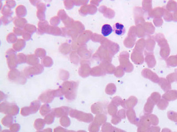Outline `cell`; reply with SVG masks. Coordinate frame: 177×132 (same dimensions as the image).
Masks as SVG:
<instances>
[{
  "instance_id": "1",
  "label": "cell",
  "mask_w": 177,
  "mask_h": 132,
  "mask_svg": "<svg viewBox=\"0 0 177 132\" xmlns=\"http://www.w3.org/2000/svg\"><path fill=\"white\" fill-rule=\"evenodd\" d=\"M78 83L74 82H65L59 88L63 95H65L67 100H74L76 97V90L78 88Z\"/></svg>"
},
{
  "instance_id": "2",
  "label": "cell",
  "mask_w": 177,
  "mask_h": 132,
  "mask_svg": "<svg viewBox=\"0 0 177 132\" xmlns=\"http://www.w3.org/2000/svg\"><path fill=\"white\" fill-rule=\"evenodd\" d=\"M63 95L62 91L60 88L57 90H49L42 93L40 97L39 100L44 103H50L54 97H62Z\"/></svg>"
},
{
  "instance_id": "3",
  "label": "cell",
  "mask_w": 177,
  "mask_h": 132,
  "mask_svg": "<svg viewBox=\"0 0 177 132\" xmlns=\"http://www.w3.org/2000/svg\"><path fill=\"white\" fill-rule=\"evenodd\" d=\"M1 112L4 114L16 116L19 113V107L17 105L10 104L7 103H2L1 104Z\"/></svg>"
},
{
  "instance_id": "4",
  "label": "cell",
  "mask_w": 177,
  "mask_h": 132,
  "mask_svg": "<svg viewBox=\"0 0 177 132\" xmlns=\"http://www.w3.org/2000/svg\"><path fill=\"white\" fill-rule=\"evenodd\" d=\"M69 115L72 118H76L80 121L89 123L93 120V116L91 114H85L76 110H70Z\"/></svg>"
},
{
  "instance_id": "5",
  "label": "cell",
  "mask_w": 177,
  "mask_h": 132,
  "mask_svg": "<svg viewBox=\"0 0 177 132\" xmlns=\"http://www.w3.org/2000/svg\"><path fill=\"white\" fill-rule=\"evenodd\" d=\"M40 107V101H34L31 104L29 107H24L22 108L21 114L23 116H27L30 114L36 113Z\"/></svg>"
},
{
  "instance_id": "6",
  "label": "cell",
  "mask_w": 177,
  "mask_h": 132,
  "mask_svg": "<svg viewBox=\"0 0 177 132\" xmlns=\"http://www.w3.org/2000/svg\"><path fill=\"white\" fill-rule=\"evenodd\" d=\"M8 79L13 82L24 84L26 82L25 76L17 69H12L8 73Z\"/></svg>"
},
{
  "instance_id": "7",
  "label": "cell",
  "mask_w": 177,
  "mask_h": 132,
  "mask_svg": "<svg viewBox=\"0 0 177 132\" xmlns=\"http://www.w3.org/2000/svg\"><path fill=\"white\" fill-rule=\"evenodd\" d=\"M24 73L26 77H31L33 75H38L43 71V67L41 64L34 66V67H29L25 68Z\"/></svg>"
},
{
  "instance_id": "8",
  "label": "cell",
  "mask_w": 177,
  "mask_h": 132,
  "mask_svg": "<svg viewBox=\"0 0 177 132\" xmlns=\"http://www.w3.org/2000/svg\"><path fill=\"white\" fill-rule=\"evenodd\" d=\"M53 111L55 115V117H62L63 116H67L70 112L69 107L65 106L56 108L53 110Z\"/></svg>"
},
{
  "instance_id": "9",
  "label": "cell",
  "mask_w": 177,
  "mask_h": 132,
  "mask_svg": "<svg viewBox=\"0 0 177 132\" xmlns=\"http://www.w3.org/2000/svg\"><path fill=\"white\" fill-rule=\"evenodd\" d=\"M113 30L115 32L116 35L119 36L122 35L126 32V29L124 25L119 23L114 24L113 27Z\"/></svg>"
},
{
  "instance_id": "10",
  "label": "cell",
  "mask_w": 177,
  "mask_h": 132,
  "mask_svg": "<svg viewBox=\"0 0 177 132\" xmlns=\"http://www.w3.org/2000/svg\"><path fill=\"white\" fill-rule=\"evenodd\" d=\"M113 32V28L109 24H105L102 27L101 33L104 36L110 35Z\"/></svg>"
},
{
  "instance_id": "11",
  "label": "cell",
  "mask_w": 177,
  "mask_h": 132,
  "mask_svg": "<svg viewBox=\"0 0 177 132\" xmlns=\"http://www.w3.org/2000/svg\"><path fill=\"white\" fill-rule=\"evenodd\" d=\"M45 124H46V122L44 119L41 118H38L34 122V127L38 131H40L42 129H43L45 126Z\"/></svg>"
},
{
  "instance_id": "12",
  "label": "cell",
  "mask_w": 177,
  "mask_h": 132,
  "mask_svg": "<svg viewBox=\"0 0 177 132\" xmlns=\"http://www.w3.org/2000/svg\"><path fill=\"white\" fill-rule=\"evenodd\" d=\"M13 122V118L12 117V116L10 115H7L5 117H4L3 119H2V123L4 126L6 127H9L12 125Z\"/></svg>"
},
{
  "instance_id": "13",
  "label": "cell",
  "mask_w": 177,
  "mask_h": 132,
  "mask_svg": "<svg viewBox=\"0 0 177 132\" xmlns=\"http://www.w3.org/2000/svg\"><path fill=\"white\" fill-rule=\"evenodd\" d=\"M55 117V115L54 114L53 111H51L49 114H48L47 116H45L44 120L47 125H51L52 123H53Z\"/></svg>"
},
{
  "instance_id": "14",
  "label": "cell",
  "mask_w": 177,
  "mask_h": 132,
  "mask_svg": "<svg viewBox=\"0 0 177 132\" xmlns=\"http://www.w3.org/2000/svg\"><path fill=\"white\" fill-rule=\"evenodd\" d=\"M51 108L48 104H44L42 105L40 109V113L43 116H46L51 112Z\"/></svg>"
},
{
  "instance_id": "15",
  "label": "cell",
  "mask_w": 177,
  "mask_h": 132,
  "mask_svg": "<svg viewBox=\"0 0 177 132\" xmlns=\"http://www.w3.org/2000/svg\"><path fill=\"white\" fill-rule=\"evenodd\" d=\"M25 46V41L22 39H18V41L16 43L15 45L13 46L14 47V49L17 51H19Z\"/></svg>"
},
{
  "instance_id": "16",
  "label": "cell",
  "mask_w": 177,
  "mask_h": 132,
  "mask_svg": "<svg viewBox=\"0 0 177 132\" xmlns=\"http://www.w3.org/2000/svg\"><path fill=\"white\" fill-rule=\"evenodd\" d=\"M60 123L63 127L67 128L70 125L71 121L67 116H63L60 119Z\"/></svg>"
},
{
  "instance_id": "17",
  "label": "cell",
  "mask_w": 177,
  "mask_h": 132,
  "mask_svg": "<svg viewBox=\"0 0 177 132\" xmlns=\"http://www.w3.org/2000/svg\"><path fill=\"white\" fill-rule=\"evenodd\" d=\"M116 128L112 127V125L108 123L105 124L102 127V132H115Z\"/></svg>"
},
{
  "instance_id": "18",
  "label": "cell",
  "mask_w": 177,
  "mask_h": 132,
  "mask_svg": "<svg viewBox=\"0 0 177 132\" xmlns=\"http://www.w3.org/2000/svg\"><path fill=\"white\" fill-rule=\"evenodd\" d=\"M106 121V117L105 115H99L96 116L95 117V123H96L99 125H101L102 124L105 123Z\"/></svg>"
},
{
  "instance_id": "19",
  "label": "cell",
  "mask_w": 177,
  "mask_h": 132,
  "mask_svg": "<svg viewBox=\"0 0 177 132\" xmlns=\"http://www.w3.org/2000/svg\"><path fill=\"white\" fill-rule=\"evenodd\" d=\"M16 14L19 17H24L26 15L25 7L23 6H18L16 9Z\"/></svg>"
},
{
  "instance_id": "20",
  "label": "cell",
  "mask_w": 177,
  "mask_h": 132,
  "mask_svg": "<svg viewBox=\"0 0 177 132\" xmlns=\"http://www.w3.org/2000/svg\"><path fill=\"white\" fill-rule=\"evenodd\" d=\"M116 89V86L114 84H110L106 87V92L109 95H112L115 92Z\"/></svg>"
},
{
  "instance_id": "21",
  "label": "cell",
  "mask_w": 177,
  "mask_h": 132,
  "mask_svg": "<svg viewBox=\"0 0 177 132\" xmlns=\"http://www.w3.org/2000/svg\"><path fill=\"white\" fill-rule=\"evenodd\" d=\"M25 21V19L23 18H22V19L18 18L17 19H16L15 21V25L17 26V27L23 28V25H25V24L27 22L26 21Z\"/></svg>"
},
{
  "instance_id": "22",
  "label": "cell",
  "mask_w": 177,
  "mask_h": 132,
  "mask_svg": "<svg viewBox=\"0 0 177 132\" xmlns=\"http://www.w3.org/2000/svg\"><path fill=\"white\" fill-rule=\"evenodd\" d=\"M99 126L100 125H98L95 123H92L89 127V131L90 132H98L100 129Z\"/></svg>"
},
{
  "instance_id": "23",
  "label": "cell",
  "mask_w": 177,
  "mask_h": 132,
  "mask_svg": "<svg viewBox=\"0 0 177 132\" xmlns=\"http://www.w3.org/2000/svg\"><path fill=\"white\" fill-rule=\"evenodd\" d=\"M27 58H28V60H27V62L28 63L31 61H33V65L37 64L39 62L38 58L37 57H35L34 55H29L27 57Z\"/></svg>"
},
{
  "instance_id": "24",
  "label": "cell",
  "mask_w": 177,
  "mask_h": 132,
  "mask_svg": "<svg viewBox=\"0 0 177 132\" xmlns=\"http://www.w3.org/2000/svg\"><path fill=\"white\" fill-rule=\"evenodd\" d=\"M21 129V125L18 123H15L10 126V131L11 132H18Z\"/></svg>"
},
{
  "instance_id": "25",
  "label": "cell",
  "mask_w": 177,
  "mask_h": 132,
  "mask_svg": "<svg viewBox=\"0 0 177 132\" xmlns=\"http://www.w3.org/2000/svg\"><path fill=\"white\" fill-rule=\"evenodd\" d=\"M25 30H27L26 32H28L31 34H33V32H34L36 31V28L34 25L28 24L27 25H25Z\"/></svg>"
},
{
  "instance_id": "26",
  "label": "cell",
  "mask_w": 177,
  "mask_h": 132,
  "mask_svg": "<svg viewBox=\"0 0 177 132\" xmlns=\"http://www.w3.org/2000/svg\"><path fill=\"white\" fill-rule=\"evenodd\" d=\"M7 40L8 43H13L16 41L17 39H16V36L13 33H11L8 35Z\"/></svg>"
},
{
  "instance_id": "27",
  "label": "cell",
  "mask_w": 177,
  "mask_h": 132,
  "mask_svg": "<svg viewBox=\"0 0 177 132\" xmlns=\"http://www.w3.org/2000/svg\"><path fill=\"white\" fill-rule=\"evenodd\" d=\"M114 105H110L108 107V112L110 114V115H114L117 111V108L116 107H114Z\"/></svg>"
},
{
  "instance_id": "28",
  "label": "cell",
  "mask_w": 177,
  "mask_h": 132,
  "mask_svg": "<svg viewBox=\"0 0 177 132\" xmlns=\"http://www.w3.org/2000/svg\"><path fill=\"white\" fill-rule=\"evenodd\" d=\"M51 24L52 25L53 24H55V25H58L60 23V21L58 17H54L53 18H52L51 20Z\"/></svg>"
},
{
  "instance_id": "29",
  "label": "cell",
  "mask_w": 177,
  "mask_h": 132,
  "mask_svg": "<svg viewBox=\"0 0 177 132\" xmlns=\"http://www.w3.org/2000/svg\"><path fill=\"white\" fill-rule=\"evenodd\" d=\"M67 131L64 128H62L61 127H58L54 129L53 132H67Z\"/></svg>"
},
{
  "instance_id": "30",
  "label": "cell",
  "mask_w": 177,
  "mask_h": 132,
  "mask_svg": "<svg viewBox=\"0 0 177 132\" xmlns=\"http://www.w3.org/2000/svg\"><path fill=\"white\" fill-rule=\"evenodd\" d=\"M118 119V118H115V117H114V118H112V122L113 124H114V125H117V124L121 121L120 119Z\"/></svg>"
},
{
  "instance_id": "31",
  "label": "cell",
  "mask_w": 177,
  "mask_h": 132,
  "mask_svg": "<svg viewBox=\"0 0 177 132\" xmlns=\"http://www.w3.org/2000/svg\"><path fill=\"white\" fill-rule=\"evenodd\" d=\"M40 23L42 24V25L44 24V26H46V24H47V21H41ZM49 27V26H47V27H44V29H43V30H44V32H45V30H46V32L47 31V29H48Z\"/></svg>"
},
{
  "instance_id": "32",
  "label": "cell",
  "mask_w": 177,
  "mask_h": 132,
  "mask_svg": "<svg viewBox=\"0 0 177 132\" xmlns=\"http://www.w3.org/2000/svg\"><path fill=\"white\" fill-rule=\"evenodd\" d=\"M42 132H53V129L48 128L45 129L42 131Z\"/></svg>"
},
{
  "instance_id": "33",
  "label": "cell",
  "mask_w": 177,
  "mask_h": 132,
  "mask_svg": "<svg viewBox=\"0 0 177 132\" xmlns=\"http://www.w3.org/2000/svg\"><path fill=\"white\" fill-rule=\"evenodd\" d=\"M115 132H125V131H123L122 130H121V129H119L116 128L115 129Z\"/></svg>"
},
{
  "instance_id": "34",
  "label": "cell",
  "mask_w": 177,
  "mask_h": 132,
  "mask_svg": "<svg viewBox=\"0 0 177 132\" xmlns=\"http://www.w3.org/2000/svg\"><path fill=\"white\" fill-rule=\"evenodd\" d=\"M1 132H11L10 131H9V130H8V129H5V130H4V131H2Z\"/></svg>"
},
{
  "instance_id": "35",
  "label": "cell",
  "mask_w": 177,
  "mask_h": 132,
  "mask_svg": "<svg viewBox=\"0 0 177 132\" xmlns=\"http://www.w3.org/2000/svg\"><path fill=\"white\" fill-rule=\"evenodd\" d=\"M87 132L86 131H82V130H80V131H78V132Z\"/></svg>"
},
{
  "instance_id": "36",
  "label": "cell",
  "mask_w": 177,
  "mask_h": 132,
  "mask_svg": "<svg viewBox=\"0 0 177 132\" xmlns=\"http://www.w3.org/2000/svg\"><path fill=\"white\" fill-rule=\"evenodd\" d=\"M67 132H76L74 131H67Z\"/></svg>"
},
{
  "instance_id": "37",
  "label": "cell",
  "mask_w": 177,
  "mask_h": 132,
  "mask_svg": "<svg viewBox=\"0 0 177 132\" xmlns=\"http://www.w3.org/2000/svg\"><path fill=\"white\" fill-rule=\"evenodd\" d=\"M37 132H42V131H37Z\"/></svg>"
}]
</instances>
